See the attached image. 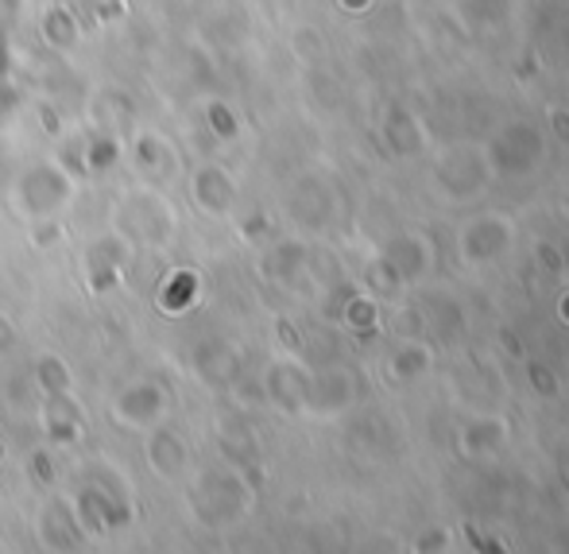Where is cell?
<instances>
[{
  "label": "cell",
  "instance_id": "1",
  "mask_svg": "<svg viewBox=\"0 0 569 554\" xmlns=\"http://www.w3.org/2000/svg\"><path fill=\"white\" fill-rule=\"evenodd\" d=\"M535 388H539V392H550V396H555V392H558V384H555V373H542V368H535Z\"/></svg>",
  "mask_w": 569,
  "mask_h": 554
}]
</instances>
